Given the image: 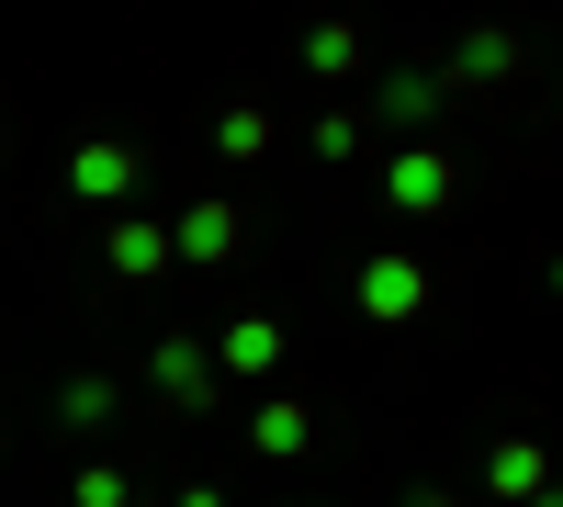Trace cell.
I'll list each match as a JSON object with an SVG mask.
<instances>
[{"mask_svg":"<svg viewBox=\"0 0 563 507\" xmlns=\"http://www.w3.org/2000/svg\"><path fill=\"white\" fill-rule=\"evenodd\" d=\"M294 57H305V79H361V34H350V23H316Z\"/></svg>","mask_w":563,"mask_h":507,"instance_id":"obj_14","label":"cell"},{"mask_svg":"<svg viewBox=\"0 0 563 507\" xmlns=\"http://www.w3.org/2000/svg\"><path fill=\"white\" fill-rule=\"evenodd\" d=\"M316 158H327V169L361 158V113H316Z\"/></svg>","mask_w":563,"mask_h":507,"instance_id":"obj_16","label":"cell"},{"mask_svg":"<svg viewBox=\"0 0 563 507\" xmlns=\"http://www.w3.org/2000/svg\"><path fill=\"white\" fill-rule=\"evenodd\" d=\"M238 238H249V225H238V203H192V214L169 225V260L214 271V260H238Z\"/></svg>","mask_w":563,"mask_h":507,"instance_id":"obj_8","label":"cell"},{"mask_svg":"<svg viewBox=\"0 0 563 507\" xmlns=\"http://www.w3.org/2000/svg\"><path fill=\"white\" fill-rule=\"evenodd\" d=\"M406 507H462V496H440V485H417V496H406Z\"/></svg>","mask_w":563,"mask_h":507,"instance_id":"obj_18","label":"cell"},{"mask_svg":"<svg viewBox=\"0 0 563 507\" xmlns=\"http://www.w3.org/2000/svg\"><path fill=\"white\" fill-rule=\"evenodd\" d=\"M451 192H462V169H451L440 147H395V169H384V203H395V214H440Z\"/></svg>","mask_w":563,"mask_h":507,"instance_id":"obj_6","label":"cell"},{"mask_svg":"<svg viewBox=\"0 0 563 507\" xmlns=\"http://www.w3.org/2000/svg\"><path fill=\"white\" fill-rule=\"evenodd\" d=\"M350 305L372 316V328H406V316L429 305V260H406V249H384V260H361V283H350Z\"/></svg>","mask_w":563,"mask_h":507,"instance_id":"obj_3","label":"cell"},{"mask_svg":"<svg viewBox=\"0 0 563 507\" xmlns=\"http://www.w3.org/2000/svg\"><path fill=\"white\" fill-rule=\"evenodd\" d=\"M203 361H214V384H271L282 373V316H238L225 339H203Z\"/></svg>","mask_w":563,"mask_h":507,"instance_id":"obj_4","label":"cell"},{"mask_svg":"<svg viewBox=\"0 0 563 507\" xmlns=\"http://www.w3.org/2000/svg\"><path fill=\"white\" fill-rule=\"evenodd\" d=\"M102 260L124 271V283H158V271H169V238H158L147 214H113V238H102Z\"/></svg>","mask_w":563,"mask_h":507,"instance_id":"obj_9","label":"cell"},{"mask_svg":"<svg viewBox=\"0 0 563 507\" xmlns=\"http://www.w3.org/2000/svg\"><path fill=\"white\" fill-rule=\"evenodd\" d=\"M530 507H552V496H530Z\"/></svg>","mask_w":563,"mask_h":507,"instance_id":"obj_19","label":"cell"},{"mask_svg":"<svg viewBox=\"0 0 563 507\" xmlns=\"http://www.w3.org/2000/svg\"><path fill=\"white\" fill-rule=\"evenodd\" d=\"M485 496H496V507H530V496H541V451H530V440H496Z\"/></svg>","mask_w":563,"mask_h":507,"instance_id":"obj_13","label":"cell"},{"mask_svg":"<svg viewBox=\"0 0 563 507\" xmlns=\"http://www.w3.org/2000/svg\"><path fill=\"white\" fill-rule=\"evenodd\" d=\"M214 158H225V169L271 158V113H260V102H225V113H214Z\"/></svg>","mask_w":563,"mask_h":507,"instance_id":"obj_12","label":"cell"},{"mask_svg":"<svg viewBox=\"0 0 563 507\" xmlns=\"http://www.w3.org/2000/svg\"><path fill=\"white\" fill-rule=\"evenodd\" d=\"M113 406H124V373H68L57 429H113Z\"/></svg>","mask_w":563,"mask_h":507,"instance_id":"obj_11","label":"cell"},{"mask_svg":"<svg viewBox=\"0 0 563 507\" xmlns=\"http://www.w3.org/2000/svg\"><path fill=\"white\" fill-rule=\"evenodd\" d=\"M180 507H225V485H180Z\"/></svg>","mask_w":563,"mask_h":507,"instance_id":"obj_17","label":"cell"},{"mask_svg":"<svg viewBox=\"0 0 563 507\" xmlns=\"http://www.w3.org/2000/svg\"><path fill=\"white\" fill-rule=\"evenodd\" d=\"M305 440H316V406H305V395H271V406H260V429H249V451H271V463H294Z\"/></svg>","mask_w":563,"mask_h":507,"instance_id":"obj_10","label":"cell"},{"mask_svg":"<svg viewBox=\"0 0 563 507\" xmlns=\"http://www.w3.org/2000/svg\"><path fill=\"white\" fill-rule=\"evenodd\" d=\"M440 90H485V79H519V34H496V23H474V34H462L451 45V57L429 68Z\"/></svg>","mask_w":563,"mask_h":507,"instance_id":"obj_7","label":"cell"},{"mask_svg":"<svg viewBox=\"0 0 563 507\" xmlns=\"http://www.w3.org/2000/svg\"><path fill=\"white\" fill-rule=\"evenodd\" d=\"M0 339H12V328H0Z\"/></svg>","mask_w":563,"mask_h":507,"instance_id":"obj_20","label":"cell"},{"mask_svg":"<svg viewBox=\"0 0 563 507\" xmlns=\"http://www.w3.org/2000/svg\"><path fill=\"white\" fill-rule=\"evenodd\" d=\"M147 395L169 406V418H214V406H225V384H214V361H203L192 328H169V339L147 350Z\"/></svg>","mask_w":563,"mask_h":507,"instance_id":"obj_1","label":"cell"},{"mask_svg":"<svg viewBox=\"0 0 563 507\" xmlns=\"http://www.w3.org/2000/svg\"><path fill=\"white\" fill-rule=\"evenodd\" d=\"M440 113H451V90H440L429 68H395L384 90H372V124H384V135H395V147H406V135H429Z\"/></svg>","mask_w":563,"mask_h":507,"instance_id":"obj_5","label":"cell"},{"mask_svg":"<svg viewBox=\"0 0 563 507\" xmlns=\"http://www.w3.org/2000/svg\"><path fill=\"white\" fill-rule=\"evenodd\" d=\"M147 180H158V158L124 147V135H90V147L68 158V192H79V203H135Z\"/></svg>","mask_w":563,"mask_h":507,"instance_id":"obj_2","label":"cell"},{"mask_svg":"<svg viewBox=\"0 0 563 507\" xmlns=\"http://www.w3.org/2000/svg\"><path fill=\"white\" fill-rule=\"evenodd\" d=\"M68 507H135V474H124V463H79Z\"/></svg>","mask_w":563,"mask_h":507,"instance_id":"obj_15","label":"cell"}]
</instances>
